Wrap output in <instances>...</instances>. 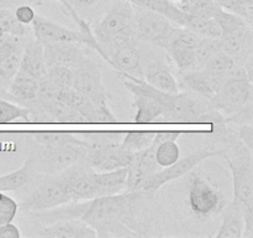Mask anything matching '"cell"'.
Masks as SVG:
<instances>
[{"label":"cell","mask_w":253,"mask_h":238,"mask_svg":"<svg viewBox=\"0 0 253 238\" xmlns=\"http://www.w3.org/2000/svg\"><path fill=\"white\" fill-rule=\"evenodd\" d=\"M220 51H222L220 37H203L195 49V69H202Z\"/></svg>","instance_id":"e575fe53"},{"label":"cell","mask_w":253,"mask_h":238,"mask_svg":"<svg viewBox=\"0 0 253 238\" xmlns=\"http://www.w3.org/2000/svg\"><path fill=\"white\" fill-rule=\"evenodd\" d=\"M220 7L242 17L246 22H253V0H215Z\"/></svg>","instance_id":"f35d334b"},{"label":"cell","mask_w":253,"mask_h":238,"mask_svg":"<svg viewBox=\"0 0 253 238\" xmlns=\"http://www.w3.org/2000/svg\"><path fill=\"white\" fill-rule=\"evenodd\" d=\"M31 155L36 174L54 175L66 168L83 160L86 144H67L61 146H43Z\"/></svg>","instance_id":"9c48e42d"},{"label":"cell","mask_w":253,"mask_h":238,"mask_svg":"<svg viewBox=\"0 0 253 238\" xmlns=\"http://www.w3.org/2000/svg\"><path fill=\"white\" fill-rule=\"evenodd\" d=\"M151 196L141 190L88 200L81 220L96 232V237H135L145 235L142 218L146 201Z\"/></svg>","instance_id":"6da1fadb"},{"label":"cell","mask_w":253,"mask_h":238,"mask_svg":"<svg viewBox=\"0 0 253 238\" xmlns=\"http://www.w3.org/2000/svg\"><path fill=\"white\" fill-rule=\"evenodd\" d=\"M58 99L76 109L85 123H116L118 118L109 107H99L89 97L74 88L63 89Z\"/></svg>","instance_id":"2e32d148"},{"label":"cell","mask_w":253,"mask_h":238,"mask_svg":"<svg viewBox=\"0 0 253 238\" xmlns=\"http://www.w3.org/2000/svg\"><path fill=\"white\" fill-rule=\"evenodd\" d=\"M187 14V12H185ZM202 37H220L221 30L212 17L187 14L184 26Z\"/></svg>","instance_id":"d6a6232c"},{"label":"cell","mask_w":253,"mask_h":238,"mask_svg":"<svg viewBox=\"0 0 253 238\" xmlns=\"http://www.w3.org/2000/svg\"><path fill=\"white\" fill-rule=\"evenodd\" d=\"M224 198L221 192L204 178L197 174L192 175L188 186V202L195 216L207 218L216 215L225 206Z\"/></svg>","instance_id":"7c38bea8"},{"label":"cell","mask_w":253,"mask_h":238,"mask_svg":"<svg viewBox=\"0 0 253 238\" xmlns=\"http://www.w3.org/2000/svg\"><path fill=\"white\" fill-rule=\"evenodd\" d=\"M21 37L9 35L0 47V81L10 82L17 73L24 54Z\"/></svg>","instance_id":"7402d4cb"},{"label":"cell","mask_w":253,"mask_h":238,"mask_svg":"<svg viewBox=\"0 0 253 238\" xmlns=\"http://www.w3.org/2000/svg\"><path fill=\"white\" fill-rule=\"evenodd\" d=\"M178 73H179V77H178L177 82L179 89L182 88L184 91L194 92V93L202 94L207 98H211L214 96V88L203 69L194 68L189 69V71L178 72Z\"/></svg>","instance_id":"f546056e"},{"label":"cell","mask_w":253,"mask_h":238,"mask_svg":"<svg viewBox=\"0 0 253 238\" xmlns=\"http://www.w3.org/2000/svg\"><path fill=\"white\" fill-rule=\"evenodd\" d=\"M237 64L239 63L230 55L220 51L212 56L202 69L209 78L214 91L216 92L226 82Z\"/></svg>","instance_id":"cb8c5ba5"},{"label":"cell","mask_w":253,"mask_h":238,"mask_svg":"<svg viewBox=\"0 0 253 238\" xmlns=\"http://www.w3.org/2000/svg\"><path fill=\"white\" fill-rule=\"evenodd\" d=\"M222 223L216 233V238H241L244 237L245 221L242 210L234 202H229L222 207Z\"/></svg>","instance_id":"4316f807"},{"label":"cell","mask_w":253,"mask_h":238,"mask_svg":"<svg viewBox=\"0 0 253 238\" xmlns=\"http://www.w3.org/2000/svg\"><path fill=\"white\" fill-rule=\"evenodd\" d=\"M170 1L174 2L177 6H183V5H188V4H193V2H198V1H203V0H170ZM215 1V0H214ZM216 2V1H215Z\"/></svg>","instance_id":"681fc988"},{"label":"cell","mask_w":253,"mask_h":238,"mask_svg":"<svg viewBox=\"0 0 253 238\" xmlns=\"http://www.w3.org/2000/svg\"><path fill=\"white\" fill-rule=\"evenodd\" d=\"M166 51L168 52L170 60L177 66L178 72H184L195 68V49L183 46V45L170 44Z\"/></svg>","instance_id":"836d02e7"},{"label":"cell","mask_w":253,"mask_h":238,"mask_svg":"<svg viewBox=\"0 0 253 238\" xmlns=\"http://www.w3.org/2000/svg\"><path fill=\"white\" fill-rule=\"evenodd\" d=\"M94 171L83 160L66 168L58 173V178L66 186L71 200L74 202L88 201L98 197L95 181H94Z\"/></svg>","instance_id":"5bb4252c"},{"label":"cell","mask_w":253,"mask_h":238,"mask_svg":"<svg viewBox=\"0 0 253 238\" xmlns=\"http://www.w3.org/2000/svg\"><path fill=\"white\" fill-rule=\"evenodd\" d=\"M21 236L19 227L9 222L0 226V238H19Z\"/></svg>","instance_id":"7dc6e473"},{"label":"cell","mask_w":253,"mask_h":238,"mask_svg":"<svg viewBox=\"0 0 253 238\" xmlns=\"http://www.w3.org/2000/svg\"><path fill=\"white\" fill-rule=\"evenodd\" d=\"M57 1H58V2H59V1H61V0H57Z\"/></svg>","instance_id":"f907efd6"},{"label":"cell","mask_w":253,"mask_h":238,"mask_svg":"<svg viewBox=\"0 0 253 238\" xmlns=\"http://www.w3.org/2000/svg\"><path fill=\"white\" fill-rule=\"evenodd\" d=\"M29 4L32 6H39L42 5V0H0V9H10L14 10L19 5Z\"/></svg>","instance_id":"bcb514c9"},{"label":"cell","mask_w":253,"mask_h":238,"mask_svg":"<svg viewBox=\"0 0 253 238\" xmlns=\"http://www.w3.org/2000/svg\"><path fill=\"white\" fill-rule=\"evenodd\" d=\"M212 107L221 112L229 124H252V78L244 66L237 64L229 78L210 98Z\"/></svg>","instance_id":"3957f363"},{"label":"cell","mask_w":253,"mask_h":238,"mask_svg":"<svg viewBox=\"0 0 253 238\" xmlns=\"http://www.w3.org/2000/svg\"><path fill=\"white\" fill-rule=\"evenodd\" d=\"M133 107L136 108L135 123H153L162 118L165 108L157 99L143 93H132Z\"/></svg>","instance_id":"f1b7e54d"},{"label":"cell","mask_w":253,"mask_h":238,"mask_svg":"<svg viewBox=\"0 0 253 238\" xmlns=\"http://www.w3.org/2000/svg\"><path fill=\"white\" fill-rule=\"evenodd\" d=\"M182 131L178 130H168V131H156L155 141L156 143H161L165 140H177Z\"/></svg>","instance_id":"c3c4849f"},{"label":"cell","mask_w":253,"mask_h":238,"mask_svg":"<svg viewBox=\"0 0 253 238\" xmlns=\"http://www.w3.org/2000/svg\"><path fill=\"white\" fill-rule=\"evenodd\" d=\"M46 77L51 79L61 91L73 87L74 71L66 66H48L46 69Z\"/></svg>","instance_id":"ab89813d"},{"label":"cell","mask_w":253,"mask_h":238,"mask_svg":"<svg viewBox=\"0 0 253 238\" xmlns=\"http://www.w3.org/2000/svg\"><path fill=\"white\" fill-rule=\"evenodd\" d=\"M35 39L40 40L42 44L47 42H77L90 47L101 57V49L94 36L93 31H81V30H71L62 25L56 24L46 17L37 16L32 21Z\"/></svg>","instance_id":"8fae6325"},{"label":"cell","mask_w":253,"mask_h":238,"mask_svg":"<svg viewBox=\"0 0 253 238\" xmlns=\"http://www.w3.org/2000/svg\"><path fill=\"white\" fill-rule=\"evenodd\" d=\"M37 176L36 170H35L34 161H32L31 155L26 159L21 168L12 173L6 174V175L0 176V191H16L20 188L29 186L35 178Z\"/></svg>","instance_id":"83f0119b"},{"label":"cell","mask_w":253,"mask_h":238,"mask_svg":"<svg viewBox=\"0 0 253 238\" xmlns=\"http://www.w3.org/2000/svg\"><path fill=\"white\" fill-rule=\"evenodd\" d=\"M211 156H220V149L215 144L204 146L202 149H198V150L189 154L185 158L178 159L174 164H172L170 166H167L163 170L156 171V173H153L152 175H150L142 181V183H141L137 190H141L146 195L152 197L165 183H168L170 181L177 180V178L187 175L198 164L211 158Z\"/></svg>","instance_id":"5b68a950"},{"label":"cell","mask_w":253,"mask_h":238,"mask_svg":"<svg viewBox=\"0 0 253 238\" xmlns=\"http://www.w3.org/2000/svg\"><path fill=\"white\" fill-rule=\"evenodd\" d=\"M128 1L132 5H135V6L158 12V14L168 17L173 24L178 25V26H184L187 14L182 11L170 0H128Z\"/></svg>","instance_id":"4dcf8cb0"},{"label":"cell","mask_w":253,"mask_h":238,"mask_svg":"<svg viewBox=\"0 0 253 238\" xmlns=\"http://www.w3.org/2000/svg\"><path fill=\"white\" fill-rule=\"evenodd\" d=\"M31 136L40 145L61 146L67 144H86L78 133L71 131H32Z\"/></svg>","instance_id":"1f68e13d"},{"label":"cell","mask_w":253,"mask_h":238,"mask_svg":"<svg viewBox=\"0 0 253 238\" xmlns=\"http://www.w3.org/2000/svg\"><path fill=\"white\" fill-rule=\"evenodd\" d=\"M14 15L16 17L17 21L22 25H30L32 24L34 19L36 17V11H35L34 6L29 4L19 5L14 9Z\"/></svg>","instance_id":"7bdbcfd3"},{"label":"cell","mask_w":253,"mask_h":238,"mask_svg":"<svg viewBox=\"0 0 253 238\" xmlns=\"http://www.w3.org/2000/svg\"><path fill=\"white\" fill-rule=\"evenodd\" d=\"M34 236L51 238H95L96 232L81 218H72L40 226Z\"/></svg>","instance_id":"ffe728a7"},{"label":"cell","mask_w":253,"mask_h":238,"mask_svg":"<svg viewBox=\"0 0 253 238\" xmlns=\"http://www.w3.org/2000/svg\"><path fill=\"white\" fill-rule=\"evenodd\" d=\"M133 11L138 40H145L153 46L167 50L179 26L173 24L168 17L151 10L133 5Z\"/></svg>","instance_id":"52a82bcc"},{"label":"cell","mask_w":253,"mask_h":238,"mask_svg":"<svg viewBox=\"0 0 253 238\" xmlns=\"http://www.w3.org/2000/svg\"><path fill=\"white\" fill-rule=\"evenodd\" d=\"M156 143L151 144L142 150L133 151L132 158L127 168L126 176V191H135L140 187L142 181L153 173L158 171V164L155 158Z\"/></svg>","instance_id":"ac0fdd59"},{"label":"cell","mask_w":253,"mask_h":238,"mask_svg":"<svg viewBox=\"0 0 253 238\" xmlns=\"http://www.w3.org/2000/svg\"><path fill=\"white\" fill-rule=\"evenodd\" d=\"M91 52L73 68L74 79L72 88L85 94L96 106L109 107L100 62L91 55Z\"/></svg>","instance_id":"30bf717a"},{"label":"cell","mask_w":253,"mask_h":238,"mask_svg":"<svg viewBox=\"0 0 253 238\" xmlns=\"http://www.w3.org/2000/svg\"><path fill=\"white\" fill-rule=\"evenodd\" d=\"M39 79L29 76L21 71H17L14 78L10 81L9 94L17 102V104L29 108L37 97Z\"/></svg>","instance_id":"d4e9b609"},{"label":"cell","mask_w":253,"mask_h":238,"mask_svg":"<svg viewBox=\"0 0 253 238\" xmlns=\"http://www.w3.org/2000/svg\"><path fill=\"white\" fill-rule=\"evenodd\" d=\"M179 146L177 145L175 140H165L161 143H156L155 158L158 166H162V168L170 166L179 159Z\"/></svg>","instance_id":"8d00e7d4"},{"label":"cell","mask_w":253,"mask_h":238,"mask_svg":"<svg viewBox=\"0 0 253 238\" xmlns=\"http://www.w3.org/2000/svg\"><path fill=\"white\" fill-rule=\"evenodd\" d=\"M220 156L226 159L234 181V200L244 213V237H253V155L244 143L232 138L229 143L217 145Z\"/></svg>","instance_id":"7a4b0ae2"},{"label":"cell","mask_w":253,"mask_h":238,"mask_svg":"<svg viewBox=\"0 0 253 238\" xmlns=\"http://www.w3.org/2000/svg\"><path fill=\"white\" fill-rule=\"evenodd\" d=\"M131 158H132V151L124 149L121 143H111L89 146L83 161L93 170L110 171L126 168L130 164Z\"/></svg>","instance_id":"9a60e30c"},{"label":"cell","mask_w":253,"mask_h":238,"mask_svg":"<svg viewBox=\"0 0 253 238\" xmlns=\"http://www.w3.org/2000/svg\"><path fill=\"white\" fill-rule=\"evenodd\" d=\"M46 69L43 44L37 39H30L25 42L19 71L40 79L46 74Z\"/></svg>","instance_id":"603a6c76"},{"label":"cell","mask_w":253,"mask_h":238,"mask_svg":"<svg viewBox=\"0 0 253 238\" xmlns=\"http://www.w3.org/2000/svg\"><path fill=\"white\" fill-rule=\"evenodd\" d=\"M17 120H30V111L20 104L0 99V124L14 123Z\"/></svg>","instance_id":"74e56055"},{"label":"cell","mask_w":253,"mask_h":238,"mask_svg":"<svg viewBox=\"0 0 253 238\" xmlns=\"http://www.w3.org/2000/svg\"><path fill=\"white\" fill-rule=\"evenodd\" d=\"M214 108L210 98L190 91L173 94L169 108L162 116L167 123H198V119Z\"/></svg>","instance_id":"4fadbf2b"},{"label":"cell","mask_w":253,"mask_h":238,"mask_svg":"<svg viewBox=\"0 0 253 238\" xmlns=\"http://www.w3.org/2000/svg\"><path fill=\"white\" fill-rule=\"evenodd\" d=\"M236 131V136L247 148L253 150V126L252 124H241Z\"/></svg>","instance_id":"f6af8a7d"},{"label":"cell","mask_w":253,"mask_h":238,"mask_svg":"<svg viewBox=\"0 0 253 238\" xmlns=\"http://www.w3.org/2000/svg\"><path fill=\"white\" fill-rule=\"evenodd\" d=\"M93 50L77 42H47L43 44L46 66H66L74 68Z\"/></svg>","instance_id":"e0dca14e"},{"label":"cell","mask_w":253,"mask_h":238,"mask_svg":"<svg viewBox=\"0 0 253 238\" xmlns=\"http://www.w3.org/2000/svg\"><path fill=\"white\" fill-rule=\"evenodd\" d=\"M156 131H127L124 134L121 146L128 151H138L153 143Z\"/></svg>","instance_id":"d590c367"},{"label":"cell","mask_w":253,"mask_h":238,"mask_svg":"<svg viewBox=\"0 0 253 238\" xmlns=\"http://www.w3.org/2000/svg\"><path fill=\"white\" fill-rule=\"evenodd\" d=\"M101 59L111 64L123 76H132L142 78V50L140 40L131 39L110 42L100 46Z\"/></svg>","instance_id":"ba28073f"},{"label":"cell","mask_w":253,"mask_h":238,"mask_svg":"<svg viewBox=\"0 0 253 238\" xmlns=\"http://www.w3.org/2000/svg\"><path fill=\"white\" fill-rule=\"evenodd\" d=\"M17 210H19V203L6 193L0 191V226L12 222V220L16 217Z\"/></svg>","instance_id":"b9f144b4"},{"label":"cell","mask_w":253,"mask_h":238,"mask_svg":"<svg viewBox=\"0 0 253 238\" xmlns=\"http://www.w3.org/2000/svg\"><path fill=\"white\" fill-rule=\"evenodd\" d=\"M0 32L24 37L27 34L26 25L20 24L14 15V10L0 9Z\"/></svg>","instance_id":"60d3db41"},{"label":"cell","mask_w":253,"mask_h":238,"mask_svg":"<svg viewBox=\"0 0 253 238\" xmlns=\"http://www.w3.org/2000/svg\"><path fill=\"white\" fill-rule=\"evenodd\" d=\"M96 1L98 0H61L59 4L63 7L64 12L71 15L73 11H78V10L93 6Z\"/></svg>","instance_id":"ee69618b"},{"label":"cell","mask_w":253,"mask_h":238,"mask_svg":"<svg viewBox=\"0 0 253 238\" xmlns=\"http://www.w3.org/2000/svg\"><path fill=\"white\" fill-rule=\"evenodd\" d=\"M39 175L41 178L37 182L36 187L19 205L22 211L35 212V211L49 210L71 202V196L57 174L54 175L39 174Z\"/></svg>","instance_id":"8992f818"},{"label":"cell","mask_w":253,"mask_h":238,"mask_svg":"<svg viewBox=\"0 0 253 238\" xmlns=\"http://www.w3.org/2000/svg\"><path fill=\"white\" fill-rule=\"evenodd\" d=\"M126 176H127V168L101 171V173L94 171V181H95L98 197L118 195L126 191Z\"/></svg>","instance_id":"484cf974"},{"label":"cell","mask_w":253,"mask_h":238,"mask_svg":"<svg viewBox=\"0 0 253 238\" xmlns=\"http://www.w3.org/2000/svg\"><path fill=\"white\" fill-rule=\"evenodd\" d=\"M142 78L160 91L172 94L179 92L177 78L162 59L155 57L146 62V64H142Z\"/></svg>","instance_id":"44dd1931"},{"label":"cell","mask_w":253,"mask_h":238,"mask_svg":"<svg viewBox=\"0 0 253 238\" xmlns=\"http://www.w3.org/2000/svg\"><path fill=\"white\" fill-rule=\"evenodd\" d=\"M220 41L222 51L230 55L241 66L247 60L253 59L252 25L247 24L234 31L220 35Z\"/></svg>","instance_id":"d6986e66"},{"label":"cell","mask_w":253,"mask_h":238,"mask_svg":"<svg viewBox=\"0 0 253 238\" xmlns=\"http://www.w3.org/2000/svg\"><path fill=\"white\" fill-rule=\"evenodd\" d=\"M91 31L99 46L123 40L138 39L133 5L128 0H113L108 12L95 26L91 27Z\"/></svg>","instance_id":"277c9868"}]
</instances>
